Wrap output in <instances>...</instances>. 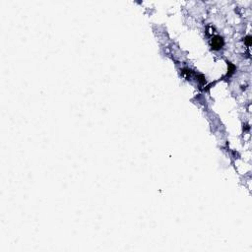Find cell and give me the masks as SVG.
<instances>
[{"instance_id":"7a4b0ae2","label":"cell","mask_w":252,"mask_h":252,"mask_svg":"<svg viewBox=\"0 0 252 252\" xmlns=\"http://www.w3.org/2000/svg\"><path fill=\"white\" fill-rule=\"evenodd\" d=\"M250 39H251V37H246V42H247V44H248V45H250V42H251Z\"/></svg>"},{"instance_id":"6da1fadb","label":"cell","mask_w":252,"mask_h":252,"mask_svg":"<svg viewBox=\"0 0 252 252\" xmlns=\"http://www.w3.org/2000/svg\"><path fill=\"white\" fill-rule=\"evenodd\" d=\"M223 44H224V41H223V38L220 37H215L214 38H213V41H212V47L214 49H220V48H222Z\"/></svg>"}]
</instances>
